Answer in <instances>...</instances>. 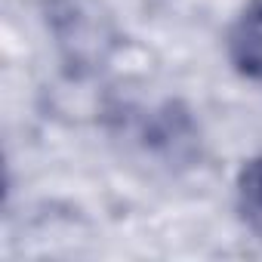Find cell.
Here are the masks:
<instances>
[{
    "instance_id": "obj_2",
    "label": "cell",
    "mask_w": 262,
    "mask_h": 262,
    "mask_svg": "<svg viewBox=\"0 0 262 262\" xmlns=\"http://www.w3.org/2000/svg\"><path fill=\"white\" fill-rule=\"evenodd\" d=\"M228 59L247 80H262V0L241 13L228 34Z\"/></svg>"
},
{
    "instance_id": "obj_1",
    "label": "cell",
    "mask_w": 262,
    "mask_h": 262,
    "mask_svg": "<svg viewBox=\"0 0 262 262\" xmlns=\"http://www.w3.org/2000/svg\"><path fill=\"white\" fill-rule=\"evenodd\" d=\"M50 28L62 59L77 71L102 68L114 47V25L99 0H53Z\"/></svg>"
},
{
    "instance_id": "obj_3",
    "label": "cell",
    "mask_w": 262,
    "mask_h": 262,
    "mask_svg": "<svg viewBox=\"0 0 262 262\" xmlns=\"http://www.w3.org/2000/svg\"><path fill=\"white\" fill-rule=\"evenodd\" d=\"M237 188H241L244 204H247L253 213H262V158L250 161V164L241 170Z\"/></svg>"
}]
</instances>
